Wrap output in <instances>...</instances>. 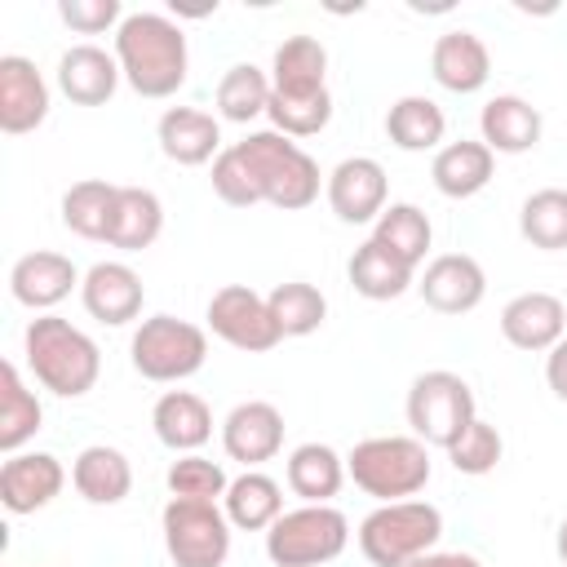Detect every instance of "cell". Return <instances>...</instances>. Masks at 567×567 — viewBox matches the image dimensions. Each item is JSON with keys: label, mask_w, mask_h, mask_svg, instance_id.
<instances>
[{"label": "cell", "mask_w": 567, "mask_h": 567, "mask_svg": "<svg viewBox=\"0 0 567 567\" xmlns=\"http://www.w3.org/2000/svg\"><path fill=\"white\" fill-rule=\"evenodd\" d=\"M115 62L137 97H173L186 84V31L168 13H124L115 27Z\"/></svg>", "instance_id": "cell-1"}, {"label": "cell", "mask_w": 567, "mask_h": 567, "mask_svg": "<svg viewBox=\"0 0 567 567\" xmlns=\"http://www.w3.org/2000/svg\"><path fill=\"white\" fill-rule=\"evenodd\" d=\"M22 354H27L31 377L58 399L89 394L97 385V372H102L97 341L62 315H35L22 332Z\"/></svg>", "instance_id": "cell-2"}, {"label": "cell", "mask_w": 567, "mask_h": 567, "mask_svg": "<svg viewBox=\"0 0 567 567\" xmlns=\"http://www.w3.org/2000/svg\"><path fill=\"white\" fill-rule=\"evenodd\" d=\"M346 478H354L359 492L385 501H412L430 483V447L416 434H377L350 447Z\"/></svg>", "instance_id": "cell-3"}, {"label": "cell", "mask_w": 567, "mask_h": 567, "mask_svg": "<svg viewBox=\"0 0 567 567\" xmlns=\"http://www.w3.org/2000/svg\"><path fill=\"white\" fill-rule=\"evenodd\" d=\"M443 536V514L430 501H385L359 523V549L372 567H408Z\"/></svg>", "instance_id": "cell-4"}, {"label": "cell", "mask_w": 567, "mask_h": 567, "mask_svg": "<svg viewBox=\"0 0 567 567\" xmlns=\"http://www.w3.org/2000/svg\"><path fill=\"white\" fill-rule=\"evenodd\" d=\"M239 151L248 155L257 182H261V199L270 208L284 213H301L319 199V164L310 151H301L292 137L275 133V128H257L239 142Z\"/></svg>", "instance_id": "cell-5"}, {"label": "cell", "mask_w": 567, "mask_h": 567, "mask_svg": "<svg viewBox=\"0 0 567 567\" xmlns=\"http://www.w3.org/2000/svg\"><path fill=\"white\" fill-rule=\"evenodd\" d=\"M128 359H133L137 377H146L155 385H177L204 368L208 332L190 319H177V315H151L133 328Z\"/></svg>", "instance_id": "cell-6"}, {"label": "cell", "mask_w": 567, "mask_h": 567, "mask_svg": "<svg viewBox=\"0 0 567 567\" xmlns=\"http://www.w3.org/2000/svg\"><path fill=\"white\" fill-rule=\"evenodd\" d=\"M350 545V518L337 505L284 509L266 532V558L275 567H323Z\"/></svg>", "instance_id": "cell-7"}, {"label": "cell", "mask_w": 567, "mask_h": 567, "mask_svg": "<svg viewBox=\"0 0 567 567\" xmlns=\"http://www.w3.org/2000/svg\"><path fill=\"white\" fill-rule=\"evenodd\" d=\"M474 416H478V408H474L470 381L447 372V368L421 372L408 385V425L425 447H443L447 452L470 430Z\"/></svg>", "instance_id": "cell-8"}, {"label": "cell", "mask_w": 567, "mask_h": 567, "mask_svg": "<svg viewBox=\"0 0 567 567\" xmlns=\"http://www.w3.org/2000/svg\"><path fill=\"white\" fill-rule=\"evenodd\" d=\"M164 549L173 567H226L230 558V518L217 501L173 496L159 514Z\"/></svg>", "instance_id": "cell-9"}, {"label": "cell", "mask_w": 567, "mask_h": 567, "mask_svg": "<svg viewBox=\"0 0 567 567\" xmlns=\"http://www.w3.org/2000/svg\"><path fill=\"white\" fill-rule=\"evenodd\" d=\"M204 319H208L213 337H221L226 346H235L244 354H266V350H275L284 341V332H279V323L270 315V301L248 284L217 288L208 297V315Z\"/></svg>", "instance_id": "cell-10"}, {"label": "cell", "mask_w": 567, "mask_h": 567, "mask_svg": "<svg viewBox=\"0 0 567 567\" xmlns=\"http://www.w3.org/2000/svg\"><path fill=\"white\" fill-rule=\"evenodd\" d=\"M385 168L372 159V155H350L341 159L328 182H323V195H328V208L337 213V221L346 226H363V221H377L385 213Z\"/></svg>", "instance_id": "cell-11"}, {"label": "cell", "mask_w": 567, "mask_h": 567, "mask_svg": "<svg viewBox=\"0 0 567 567\" xmlns=\"http://www.w3.org/2000/svg\"><path fill=\"white\" fill-rule=\"evenodd\" d=\"M221 447H226L230 461H239L248 470L275 461L279 447H284V412L266 399L235 403L221 421Z\"/></svg>", "instance_id": "cell-12"}, {"label": "cell", "mask_w": 567, "mask_h": 567, "mask_svg": "<svg viewBox=\"0 0 567 567\" xmlns=\"http://www.w3.org/2000/svg\"><path fill=\"white\" fill-rule=\"evenodd\" d=\"M416 292L439 315H465V310H474L487 297V275H483V266L470 252H439L421 270Z\"/></svg>", "instance_id": "cell-13"}, {"label": "cell", "mask_w": 567, "mask_h": 567, "mask_svg": "<svg viewBox=\"0 0 567 567\" xmlns=\"http://www.w3.org/2000/svg\"><path fill=\"white\" fill-rule=\"evenodd\" d=\"M80 301L89 310V319L106 323V328H124L142 315V301H146V288H142V275L124 261H97L84 270V284H80Z\"/></svg>", "instance_id": "cell-14"}, {"label": "cell", "mask_w": 567, "mask_h": 567, "mask_svg": "<svg viewBox=\"0 0 567 567\" xmlns=\"http://www.w3.org/2000/svg\"><path fill=\"white\" fill-rule=\"evenodd\" d=\"M501 337L514 346V350H532V354H549L563 337H567V306L554 297V292H518L505 301L501 310Z\"/></svg>", "instance_id": "cell-15"}, {"label": "cell", "mask_w": 567, "mask_h": 567, "mask_svg": "<svg viewBox=\"0 0 567 567\" xmlns=\"http://www.w3.org/2000/svg\"><path fill=\"white\" fill-rule=\"evenodd\" d=\"M62 483H66V470L53 452H13L0 465V505L9 514H35L53 505Z\"/></svg>", "instance_id": "cell-16"}, {"label": "cell", "mask_w": 567, "mask_h": 567, "mask_svg": "<svg viewBox=\"0 0 567 567\" xmlns=\"http://www.w3.org/2000/svg\"><path fill=\"white\" fill-rule=\"evenodd\" d=\"M80 284H84V275L75 270V261L62 257V252H49V248L18 257L13 270H9V292H13V301L27 306V310H44V315H49L58 301H66Z\"/></svg>", "instance_id": "cell-17"}, {"label": "cell", "mask_w": 567, "mask_h": 567, "mask_svg": "<svg viewBox=\"0 0 567 567\" xmlns=\"http://www.w3.org/2000/svg\"><path fill=\"white\" fill-rule=\"evenodd\" d=\"M49 115V84L35 71L31 58L22 53H4L0 58V128L9 137H22L31 128H40Z\"/></svg>", "instance_id": "cell-18"}, {"label": "cell", "mask_w": 567, "mask_h": 567, "mask_svg": "<svg viewBox=\"0 0 567 567\" xmlns=\"http://www.w3.org/2000/svg\"><path fill=\"white\" fill-rule=\"evenodd\" d=\"M155 142H159L164 159H173L182 168H199L226 151L217 115H208L199 106H168L155 124Z\"/></svg>", "instance_id": "cell-19"}, {"label": "cell", "mask_w": 567, "mask_h": 567, "mask_svg": "<svg viewBox=\"0 0 567 567\" xmlns=\"http://www.w3.org/2000/svg\"><path fill=\"white\" fill-rule=\"evenodd\" d=\"M430 75H434V84L439 89H447V93H478L487 80H492V53H487V44L474 35V31H465V27H456V31H443L439 40H434V49H430Z\"/></svg>", "instance_id": "cell-20"}, {"label": "cell", "mask_w": 567, "mask_h": 567, "mask_svg": "<svg viewBox=\"0 0 567 567\" xmlns=\"http://www.w3.org/2000/svg\"><path fill=\"white\" fill-rule=\"evenodd\" d=\"M124 71L115 62V53L97 49V44H71L58 58V89L75 102V106H106L120 89Z\"/></svg>", "instance_id": "cell-21"}, {"label": "cell", "mask_w": 567, "mask_h": 567, "mask_svg": "<svg viewBox=\"0 0 567 567\" xmlns=\"http://www.w3.org/2000/svg\"><path fill=\"white\" fill-rule=\"evenodd\" d=\"M540 128H545L540 111L527 97H518V93H496L478 111V133H483V146L492 155H523V151H532L540 142Z\"/></svg>", "instance_id": "cell-22"}, {"label": "cell", "mask_w": 567, "mask_h": 567, "mask_svg": "<svg viewBox=\"0 0 567 567\" xmlns=\"http://www.w3.org/2000/svg\"><path fill=\"white\" fill-rule=\"evenodd\" d=\"M151 425H155V439L177 456L199 452L213 439V412L190 390H164L151 408Z\"/></svg>", "instance_id": "cell-23"}, {"label": "cell", "mask_w": 567, "mask_h": 567, "mask_svg": "<svg viewBox=\"0 0 567 567\" xmlns=\"http://www.w3.org/2000/svg\"><path fill=\"white\" fill-rule=\"evenodd\" d=\"M71 487L89 501V505H120L133 492V465L120 447L111 443H89L75 461H71Z\"/></svg>", "instance_id": "cell-24"}, {"label": "cell", "mask_w": 567, "mask_h": 567, "mask_svg": "<svg viewBox=\"0 0 567 567\" xmlns=\"http://www.w3.org/2000/svg\"><path fill=\"white\" fill-rule=\"evenodd\" d=\"M492 173H496V155L483 146V137H478V142H470V137L447 142V146L434 151V164H430L434 190L447 195V199H470V195H478V190L492 182Z\"/></svg>", "instance_id": "cell-25"}, {"label": "cell", "mask_w": 567, "mask_h": 567, "mask_svg": "<svg viewBox=\"0 0 567 567\" xmlns=\"http://www.w3.org/2000/svg\"><path fill=\"white\" fill-rule=\"evenodd\" d=\"M284 478H288V492L301 496V505H332V496L346 483V456L328 443H301L288 452Z\"/></svg>", "instance_id": "cell-26"}, {"label": "cell", "mask_w": 567, "mask_h": 567, "mask_svg": "<svg viewBox=\"0 0 567 567\" xmlns=\"http://www.w3.org/2000/svg\"><path fill=\"white\" fill-rule=\"evenodd\" d=\"M270 89L284 97H310L328 89V49L315 35H288L270 62Z\"/></svg>", "instance_id": "cell-27"}, {"label": "cell", "mask_w": 567, "mask_h": 567, "mask_svg": "<svg viewBox=\"0 0 567 567\" xmlns=\"http://www.w3.org/2000/svg\"><path fill=\"white\" fill-rule=\"evenodd\" d=\"M159 230H164V204H159V195L146 190V186H120L106 244L111 248H124V252H142V248H151L159 239Z\"/></svg>", "instance_id": "cell-28"}, {"label": "cell", "mask_w": 567, "mask_h": 567, "mask_svg": "<svg viewBox=\"0 0 567 567\" xmlns=\"http://www.w3.org/2000/svg\"><path fill=\"white\" fill-rule=\"evenodd\" d=\"M346 275L354 284V292L368 297V301H394V297H403L416 284V270L408 261H399L390 248H381L377 239H363L354 248Z\"/></svg>", "instance_id": "cell-29"}, {"label": "cell", "mask_w": 567, "mask_h": 567, "mask_svg": "<svg viewBox=\"0 0 567 567\" xmlns=\"http://www.w3.org/2000/svg\"><path fill=\"white\" fill-rule=\"evenodd\" d=\"M221 509L239 532H270V523L284 514V487L261 470H244L239 478H230Z\"/></svg>", "instance_id": "cell-30"}, {"label": "cell", "mask_w": 567, "mask_h": 567, "mask_svg": "<svg viewBox=\"0 0 567 567\" xmlns=\"http://www.w3.org/2000/svg\"><path fill=\"white\" fill-rule=\"evenodd\" d=\"M443 133H447V115H443V106H439L434 97L408 93V97L390 102V111H385V137H390L399 151H408V155H416V151H439Z\"/></svg>", "instance_id": "cell-31"}, {"label": "cell", "mask_w": 567, "mask_h": 567, "mask_svg": "<svg viewBox=\"0 0 567 567\" xmlns=\"http://www.w3.org/2000/svg\"><path fill=\"white\" fill-rule=\"evenodd\" d=\"M40 425H44V408L27 390L18 363H0V452L4 456L22 452Z\"/></svg>", "instance_id": "cell-32"}, {"label": "cell", "mask_w": 567, "mask_h": 567, "mask_svg": "<svg viewBox=\"0 0 567 567\" xmlns=\"http://www.w3.org/2000/svg\"><path fill=\"white\" fill-rule=\"evenodd\" d=\"M372 239H377L381 248H390L399 261H408V266L416 270V266L425 261L430 244H434V226H430L425 208H416V204L399 199V204H385V213L372 221Z\"/></svg>", "instance_id": "cell-33"}, {"label": "cell", "mask_w": 567, "mask_h": 567, "mask_svg": "<svg viewBox=\"0 0 567 567\" xmlns=\"http://www.w3.org/2000/svg\"><path fill=\"white\" fill-rule=\"evenodd\" d=\"M115 195L120 186L102 182V177H84L62 195V226L75 230L80 239H102L111 230V213H115Z\"/></svg>", "instance_id": "cell-34"}, {"label": "cell", "mask_w": 567, "mask_h": 567, "mask_svg": "<svg viewBox=\"0 0 567 567\" xmlns=\"http://www.w3.org/2000/svg\"><path fill=\"white\" fill-rule=\"evenodd\" d=\"M270 75L252 62H235L221 84H217V115L230 120V124H252L257 115L270 111Z\"/></svg>", "instance_id": "cell-35"}, {"label": "cell", "mask_w": 567, "mask_h": 567, "mask_svg": "<svg viewBox=\"0 0 567 567\" xmlns=\"http://www.w3.org/2000/svg\"><path fill=\"white\" fill-rule=\"evenodd\" d=\"M266 301H270V315H275V323H279L284 337H310L328 319V297L315 284H306V279L275 284L266 292Z\"/></svg>", "instance_id": "cell-36"}, {"label": "cell", "mask_w": 567, "mask_h": 567, "mask_svg": "<svg viewBox=\"0 0 567 567\" xmlns=\"http://www.w3.org/2000/svg\"><path fill=\"white\" fill-rule=\"evenodd\" d=\"M518 235L540 252L567 248V190L563 186L532 190L518 208Z\"/></svg>", "instance_id": "cell-37"}, {"label": "cell", "mask_w": 567, "mask_h": 567, "mask_svg": "<svg viewBox=\"0 0 567 567\" xmlns=\"http://www.w3.org/2000/svg\"><path fill=\"white\" fill-rule=\"evenodd\" d=\"M270 124L275 133L284 137H315L328 128L332 120V93H310V97H284V93H270Z\"/></svg>", "instance_id": "cell-38"}, {"label": "cell", "mask_w": 567, "mask_h": 567, "mask_svg": "<svg viewBox=\"0 0 567 567\" xmlns=\"http://www.w3.org/2000/svg\"><path fill=\"white\" fill-rule=\"evenodd\" d=\"M501 456H505V439H501V430H496L492 421H483V416H474L470 430L447 447L452 470H456V474H470V478L492 474V470L501 465Z\"/></svg>", "instance_id": "cell-39"}, {"label": "cell", "mask_w": 567, "mask_h": 567, "mask_svg": "<svg viewBox=\"0 0 567 567\" xmlns=\"http://www.w3.org/2000/svg\"><path fill=\"white\" fill-rule=\"evenodd\" d=\"M213 190H217V199H221V204H230V208L266 204V199H261V182H257V173H252L248 155L239 151V142H230V146L213 159Z\"/></svg>", "instance_id": "cell-40"}, {"label": "cell", "mask_w": 567, "mask_h": 567, "mask_svg": "<svg viewBox=\"0 0 567 567\" xmlns=\"http://www.w3.org/2000/svg\"><path fill=\"white\" fill-rule=\"evenodd\" d=\"M164 483H168V492H173V496H190V501H221V496H226V487H230L226 470H221L217 461L199 456V452L177 456V461L168 465Z\"/></svg>", "instance_id": "cell-41"}, {"label": "cell", "mask_w": 567, "mask_h": 567, "mask_svg": "<svg viewBox=\"0 0 567 567\" xmlns=\"http://www.w3.org/2000/svg\"><path fill=\"white\" fill-rule=\"evenodd\" d=\"M58 18L71 31H80V35H102V31H111V27L124 22L120 0H62L58 4Z\"/></svg>", "instance_id": "cell-42"}, {"label": "cell", "mask_w": 567, "mask_h": 567, "mask_svg": "<svg viewBox=\"0 0 567 567\" xmlns=\"http://www.w3.org/2000/svg\"><path fill=\"white\" fill-rule=\"evenodd\" d=\"M545 381H549L554 399H563V403H567V337L545 354Z\"/></svg>", "instance_id": "cell-43"}, {"label": "cell", "mask_w": 567, "mask_h": 567, "mask_svg": "<svg viewBox=\"0 0 567 567\" xmlns=\"http://www.w3.org/2000/svg\"><path fill=\"white\" fill-rule=\"evenodd\" d=\"M408 567H483V563L474 554H461V549H430Z\"/></svg>", "instance_id": "cell-44"}, {"label": "cell", "mask_w": 567, "mask_h": 567, "mask_svg": "<svg viewBox=\"0 0 567 567\" xmlns=\"http://www.w3.org/2000/svg\"><path fill=\"white\" fill-rule=\"evenodd\" d=\"M554 549H558V558L567 563V518L558 523V532H554Z\"/></svg>", "instance_id": "cell-45"}]
</instances>
